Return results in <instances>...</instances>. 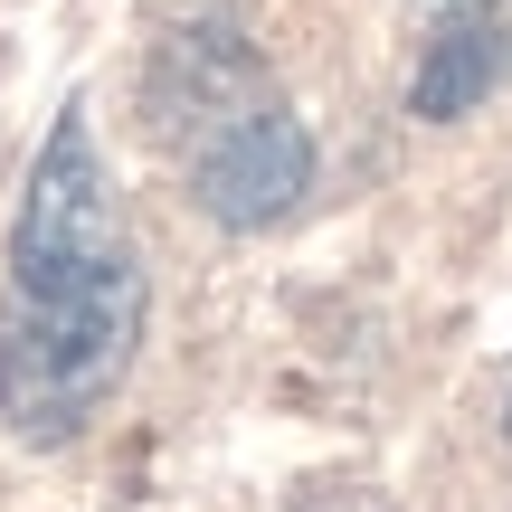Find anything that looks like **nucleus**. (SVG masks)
Returning <instances> with one entry per match:
<instances>
[{"mask_svg":"<svg viewBox=\"0 0 512 512\" xmlns=\"http://www.w3.org/2000/svg\"><path fill=\"white\" fill-rule=\"evenodd\" d=\"M143 351V256L114 247L86 266H10L0 294V418L29 446H67L124 389Z\"/></svg>","mask_w":512,"mask_h":512,"instance_id":"obj_1","label":"nucleus"},{"mask_svg":"<svg viewBox=\"0 0 512 512\" xmlns=\"http://www.w3.org/2000/svg\"><path fill=\"white\" fill-rule=\"evenodd\" d=\"M304 190H313V133H304V114L275 105V95L228 105L219 124H200V143H190V200L219 228H238V238L294 219Z\"/></svg>","mask_w":512,"mask_h":512,"instance_id":"obj_2","label":"nucleus"},{"mask_svg":"<svg viewBox=\"0 0 512 512\" xmlns=\"http://www.w3.org/2000/svg\"><path fill=\"white\" fill-rule=\"evenodd\" d=\"M503 76V19H437V38H427L418 76H408V114L418 124H456V114H475L484 95H494Z\"/></svg>","mask_w":512,"mask_h":512,"instance_id":"obj_3","label":"nucleus"},{"mask_svg":"<svg viewBox=\"0 0 512 512\" xmlns=\"http://www.w3.org/2000/svg\"><path fill=\"white\" fill-rule=\"evenodd\" d=\"M294 512H389V503L370 494V484H323V494H304Z\"/></svg>","mask_w":512,"mask_h":512,"instance_id":"obj_4","label":"nucleus"},{"mask_svg":"<svg viewBox=\"0 0 512 512\" xmlns=\"http://www.w3.org/2000/svg\"><path fill=\"white\" fill-rule=\"evenodd\" d=\"M437 19H484V10H503V0H427Z\"/></svg>","mask_w":512,"mask_h":512,"instance_id":"obj_5","label":"nucleus"},{"mask_svg":"<svg viewBox=\"0 0 512 512\" xmlns=\"http://www.w3.org/2000/svg\"><path fill=\"white\" fill-rule=\"evenodd\" d=\"M503 437H512V408H503Z\"/></svg>","mask_w":512,"mask_h":512,"instance_id":"obj_6","label":"nucleus"}]
</instances>
